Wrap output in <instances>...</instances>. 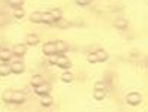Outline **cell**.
Listing matches in <instances>:
<instances>
[{
  "label": "cell",
  "instance_id": "cell-17",
  "mask_svg": "<svg viewBox=\"0 0 148 112\" xmlns=\"http://www.w3.org/2000/svg\"><path fill=\"white\" fill-rule=\"evenodd\" d=\"M42 23H47V24H54L56 21H54L53 16H51V14H49V12H47V14H42Z\"/></svg>",
  "mask_w": 148,
  "mask_h": 112
},
{
  "label": "cell",
  "instance_id": "cell-26",
  "mask_svg": "<svg viewBox=\"0 0 148 112\" xmlns=\"http://www.w3.org/2000/svg\"><path fill=\"white\" fill-rule=\"evenodd\" d=\"M76 5H79V6H87V5H90L91 0H75Z\"/></svg>",
  "mask_w": 148,
  "mask_h": 112
},
{
  "label": "cell",
  "instance_id": "cell-9",
  "mask_svg": "<svg viewBox=\"0 0 148 112\" xmlns=\"http://www.w3.org/2000/svg\"><path fill=\"white\" fill-rule=\"evenodd\" d=\"M25 51H27V48H25V45H23V44H16L15 46H14V49H12V54H15V55H24L25 54Z\"/></svg>",
  "mask_w": 148,
  "mask_h": 112
},
{
  "label": "cell",
  "instance_id": "cell-13",
  "mask_svg": "<svg viewBox=\"0 0 148 112\" xmlns=\"http://www.w3.org/2000/svg\"><path fill=\"white\" fill-rule=\"evenodd\" d=\"M9 73H11V64L8 63L0 64V76H8Z\"/></svg>",
  "mask_w": 148,
  "mask_h": 112
},
{
  "label": "cell",
  "instance_id": "cell-24",
  "mask_svg": "<svg viewBox=\"0 0 148 112\" xmlns=\"http://www.w3.org/2000/svg\"><path fill=\"white\" fill-rule=\"evenodd\" d=\"M56 23H57L56 25H58L60 29H67V27H69V23L64 21V20H58V21H56Z\"/></svg>",
  "mask_w": 148,
  "mask_h": 112
},
{
  "label": "cell",
  "instance_id": "cell-14",
  "mask_svg": "<svg viewBox=\"0 0 148 112\" xmlns=\"http://www.w3.org/2000/svg\"><path fill=\"white\" fill-rule=\"evenodd\" d=\"M42 82H45V81H43V78L40 75H33L32 76V85L33 87H38V85H40Z\"/></svg>",
  "mask_w": 148,
  "mask_h": 112
},
{
  "label": "cell",
  "instance_id": "cell-10",
  "mask_svg": "<svg viewBox=\"0 0 148 112\" xmlns=\"http://www.w3.org/2000/svg\"><path fill=\"white\" fill-rule=\"evenodd\" d=\"M94 54H96V57H97L99 63H100V61H106V60L109 58V55H108V53H106L105 49H96Z\"/></svg>",
  "mask_w": 148,
  "mask_h": 112
},
{
  "label": "cell",
  "instance_id": "cell-20",
  "mask_svg": "<svg viewBox=\"0 0 148 112\" xmlns=\"http://www.w3.org/2000/svg\"><path fill=\"white\" fill-rule=\"evenodd\" d=\"M24 15H25V12H24L23 8H15V11H14V16H15L16 20L24 18Z\"/></svg>",
  "mask_w": 148,
  "mask_h": 112
},
{
  "label": "cell",
  "instance_id": "cell-1",
  "mask_svg": "<svg viewBox=\"0 0 148 112\" xmlns=\"http://www.w3.org/2000/svg\"><path fill=\"white\" fill-rule=\"evenodd\" d=\"M51 63L57 64L58 67H64V69H67V67L72 66V61H71V60H69L64 54H58V55L53 57V58H51Z\"/></svg>",
  "mask_w": 148,
  "mask_h": 112
},
{
  "label": "cell",
  "instance_id": "cell-28",
  "mask_svg": "<svg viewBox=\"0 0 148 112\" xmlns=\"http://www.w3.org/2000/svg\"><path fill=\"white\" fill-rule=\"evenodd\" d=\"M0 49H2V46H0Z\"/></svg>",
  "mask_w": 148,
  "mask_h": 112
},
{
  "label": "cell",
  "instance_id": "cell-25",
  "mask_svg": "<svg viewBox=\"0 0 148 112\" xmlns=\"http://www.w3.org/2000/svg\"><path fill=\"white\" fill-rule=\"evenodd\" d=\"M11 100H12V91H6V93L3 94V102L9 103Z\"/></svg>",
  "mask_w": 148,
  "mask_h": 112
},
{
  "label": "cell",
  "instance_id": "cell-27",
  "mask_svg": "<svg viewBox=\"0 0 148 112\" xmlns=\"http://www.w3.org/2000/svg\"><path fill=\"white\" fill-rule=\"evenodd\" d=\"M94 90H105V84H103V82H97L94 85Z\"/></svg>",
  "mask_w": 148,
  "mask_h": 112
},
{
  "label": "cell",
  "instance_id": "cell-3",
  "mask_svg": "<svg viewBox=\"0 0 148 112\" xmlns=\"http://www.w3.org/2000/svg\"><path fill=\"white\" fill-rule=\"evenodd\" d=\"M49 91H51V85L47 84V82H42L40 85L34 87V93H36L38 96H45V94H49Z\"/></svg>",
  "mask_w": 148,
  "mask_h": 112
},
{
  "label": "cell",
  "instance_id": "cell-4",
  "mask_svg": "<svg viewBox=\"0 0 148 112\" xmlns=\"http://www.w3.org/2000/svg\"><path fill=\"white\" fill-rule=\"evenodd\" d=\"M42 51H43V54H45V55H56L57 54L56 44H54V42H47V44L43 45Z\"/></svg>",
  "mask_w": 148,
  "mask_h": 112
},
{
  "label": "cell",
  "instance_id": "cell-6",
  "mask_svg": "<svg viewBox=\"0 0 148 112\" xmlns=\"http://www.w3.org/2000/svg\"><path fill=\"white\" fill-rule=\"evenodd\" d=\"M25 97H24V93L23 91H12V103H16V105H21L24 103Z\"/></svg>",
  "mask_w": 148,
  "mask_h": 112
},
{
  "label": "cell",
  "instance_id": "cell-18",
  "mask_svg": "<svg viewBox=\"0 0 148 112\" xmlns=\"http://www.w3.org/2000/svg\"><path fill=\"white\" fill-rule=\"evenodd\" d=\"M30 20H32L33 23H36V24L42 23V12H33L32 16H30Z\"/></svg>",
  "mask_w": 148,
  "mask_h": 112
},
{
  "label": "cell",
  "instance_id": "cell-7",
  "mask_svg": "<svg viewBox=\"0 0 148 112\" xmlns=\"http://www.w3.org/2000/svg\"><path fill=\"white\" fill-rule=\"evenodd\" d=\"M11 72L12 73H23L24 72V64H23V61H14V63H11Z\"/></svg>",
  "mask_w": 148,
  "mask_h": 112
},
{
  "label": "cell",
  "instance_id": "cell-8",
  "mask_svg": "<svg viewBox=\"0 0 148 112\" xmlns=\"http://www.w3.org/2000/svg\"><path fill=\"white\" fill-rule=\"evenodd\" d=\"M11 57H12V53H11L9 49H6V48L0 49V60H2L3 63H8L11 60Z\"/></svg>",
  "mask_w": 148,
  "mask_h": 112
},
{
  "label": "cell",
  "instance_id": "cell-5",
  "mask_svg": "<svg viewBox=\"0 0 148 112\" xmlns=\"http://www.w3.org/2000/svg\"><path fill=\"white\" fill-rule=\"evenodd\" d=\"M56 44V49H57V54H66L69 49H71V46H69L66 42L63 40H58V42H54Z\"/></svg>",
  "mask_w": 148,
  "mask_h": 112
},
{
  "label": "cell",
  "instance_id": "cell-2",
  "mask_svg": "<svg viewBox=\"0 0 148 112\" xmlns=\"http://www.w3.org/2000/svg\"><path fill=\"white\" fill-rule=\"evenodd\" d=\"M141 100H142V96H141L139 93H136V91L127 94V103H129V105H132V106L139 105V103H141Z\"/></svg>",
  "mask_w": 148,
  "mask_h": 112
},
{
  "label": "cell",
  "instance_id": "cell-12",
  "mask_svg": "<svg viewBox=\"0 0 148 112\" xmlns=\"http://www.w3.org/2000/svg\"><path fill=\"white\" fill-rule=\"evenodd\" d=\"M38 44H39V36H38V34L30 33L29 36H27V45L34 46V45H38Z\"/></svg>",
  "mask_w": 148,
  "mask_h": 112
},
{
  "label": "cell",
  "instance_id": "cell-16",
  "mask_svg": "<svg viewBox=\"0 0 148 112\" xmlns=\"http://www.w3.org/2000/svg\"><path fill=\"white\" fill-rule=\"evenodd\" d=\"M62 81L71 84V82L73 81V75H72L71 72H63V73H62Z\"/></svg>",
  "mask_w": 148,
  "mask_h": 112
},
{
  "label": "cell",
  "instance_id": "cell-23",
  "mask_svg": "<svg viewBox=\"0 0 148 112\" xmlns=\"http://www.w3.org/2000/svg\"><path fill=\"white\" fill-rule=\"evenodd\" d=\"M87 60H88L90 63H99V60H97V57H96L94 53H90L88 55H87Z\"/></svg>",
  "mask_w": 148,
  "mask_h": 112
},
{
  "label": "cell",
  "instance_id": "cell-21",
  "mask_svg": "<svg viewBox=\"0 0 148 112\" xmlns=\"http://www.w3.org/2000/svg\"><path fill=\"white\" fill-rule=\"evenodd\" d=\"M49 14H51V16L54 18V21L62 20V16H63V14H62V11H60V9H53V11H51Z\"/></svg>",
  "mask_w": 148,
  "mask_h": 112
},
{
  "label": "cell",
  "instance_id": "cell-19",
  "mask_svg": "<svg viewBox=\"0 0 148 112\" xmlns=\"http://www.w3.org/2000/svg\"><path fill=\"white\" fill-rule=\"evenodd\" d=\"M127 24H129L127 20H124V18H118V20L115 21L114 25H115L117 29H126V27H127Z\"/></svg>",
  "mask_w": 148,
  "mask_h": 112
},
{
  "label": "cell",
  "instance_id": "cell-15",
  "mask_svg": "<svg viewBox=\"0 0 148 112\" xmlns=\"http://www.w3.org/2000/svg\"><path fill=\"white\" fill-rule=\"evenodd\" d=\"M105 94H106L105 90H94L93 96H94L96 100H103V99H105Z\"/></svg>",
  "mask_w": 148,
  "mask_h": 112
},
{
  "label": "cell",
  "instance_id": "cell-22",
  "mask_svg": "<svg viewBox=\"0 0 148 112\" xmlns=\"http://www.w3.org/2000/svg\"><path fill=\"white\" fill-rule=\"evenodd\" d=\"M8 3L12 8H21L24 5V0H8Z\"/></svg>",
  "mask_w": 148,
  "mask_h": 112
},
{
  "label": "cell",
  "instance_id": "cell-11",
  "mask_svg": "<svg viewBox=\"0 0 148 112\" xmlns=\"http://www.w3.org/2000/svg\"><path fill=\"white\" fill-rule=\"evenodd\" d=\"M53 97L49 96V94H45V96H42L40 97V106L42 108H48V106H51L53 105Z\"/></svg>",
  "mask_w": 148,
  "mask_h": 112
}]
</instances>
